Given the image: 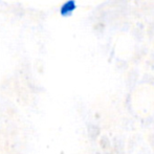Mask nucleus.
<instances>
[{
  "label": "nucleus",
  "mask_w": 154,
  "mask_h": 154,
  "mask_svg": "<svg viewBox=\"0 0 154 154\" xmlns=\"http://www.w3.org/2000/svg\"><path fill=\"white\" fill-rule=\"evenodd\" d=\"M75 8H77V4L75 0H67L60 8V14L62 17H68L75 12Z\"/></svg>",
  "instance_id": "1"
}]
</instances>
